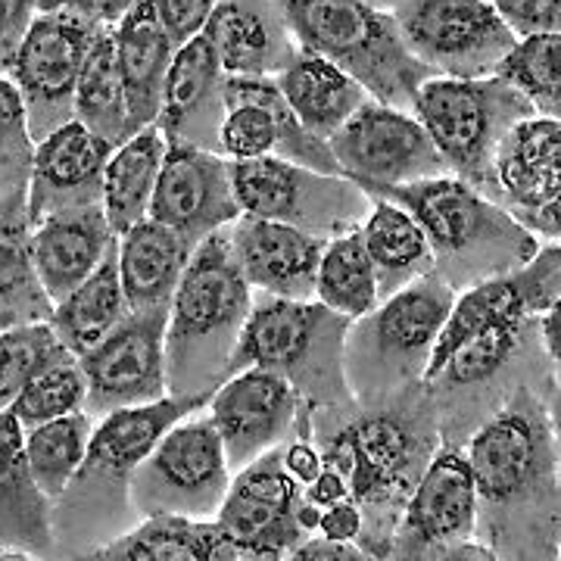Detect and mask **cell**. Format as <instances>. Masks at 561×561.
I'll use <instances>...</instances> for the list:
<instances>
[{"label": "cell", "mask_w": 561, "mask_h": 561, "mask_svg": "<svg viewBox=\"0 0 561 561\" xmlns=\"http://www.w3.org/2000/svg\"><path fill=\"white\" fill-rule=\"evenodd\" d=\"M106 25L76 3L38 10L22 38L7 79L20 91L35 144L76 119V88L81 69Z\"/></svg>", "instance_id": "cell-12"}, {"label": "cell", "mask_w": 561, "mask_h": 561, "mask_svg": "<svg viewBox=\"0 0 561 561\" xmlns=\"http://www.w3.org/2000/svg\"><path fill=\"white\" fill-rule=\"evenodd\" d=\"M456 294L434 272L350 321L343 371L353 402H375L424 381L443 319Z\"/></svg>", "instance_id": "cell-9"}, {"label": "cell", "mask_w": 561, "mask_h": 561, "mask_svg": "<svg viewBox=\"0 0 561 561\" xmlns=\"http://www.w3.org/2000/svg\"><path fill=\"white\" fill-rule=\"evenodd\" d=\"M231 181L241 213L300 228L324 241L359 228L371 206V197L353 179L278 157L231 162Z\"/></svg>", "instance_id": "cell-13"}, {"label": "cell", "mask_w": 561, "mask_h": 561, "mask_svg": "<svg viewBox=\"0 0 561 561\" xmlns=\"http://www.w3.org/2000/svg\"><path fill=\"white\" fill-rule=\"evenodd\" d=\"M28 206H0V331L50 321L54 302L41 287L32 265Z\"/></svg>", "instance_id": "cell-36"}, {"label": "cell", "mask_w": 561, "mask_h": 561, "mask_svg": "<svg viewBox=\"0 0 561 561\" xmlns=\"http://www.w3.org/2000/svg\"><path fill=\"white\" fill-rule=\"evenodd\" d=\"M98 561H250L219 522L184 515H147L131 530L106 542Z\"/></svg>", "instance_id": "cell-30"}, {"label": "cell", "mask_w": 561, "mask_h": 561, "mask_svg": "<svg viewBox=\"0 0 561 561\" xmlns=\"http://www.w3.org/2000/svg\"><path fill=\"white\" fill-rule=\"evenodd\" d=\"M278 3L297 47L341 66L368 91L371 101L412 113L421 81L431 79V72L409 54L393 13L365 0Z\"/></svg>", "instance_id": "cell-8"}, {"label": "cell", "mask_w": 561, "mask_h": 561, "mask_svg": "<svg viewBox=\"0 0 561 561\" xmlns=\"http://www.w3.org/2000/svg\"><path fill=\"white\" fill-rule=\"evenodd\" d=\"M228 76L206 35H194L175 50L169 66L157 125L165 144H187L219 153Z\"/></svg>", "instance_id": "cell-23"}, {"label": "cell", "mask_w": 561, "mask_h": 561, "mask_svg": "<svg viewBox=\"0 0 561 561\" xmlns=\"http://www.w3.org/2000/svg\"><path fill=\"white\" fill-rule=\"evenodd\" d=\"M478 496L461 446H443L405 500L390 559L449 561L461 542L474 540Z\"/></svg>", "instance_id": "cell-17"}, {"label": "cell", "mask_w": 561, "mask_h": 561, "mask_svg": "<svg viewBox=\"0 0 561 561\" xmlns=\"http://www.w3.org/2000/svg\"><path fill=\"white\" fill-rule=\"evenodd\" d=\"M216 3L219 0H153L157 16H160L165 35L175 44V50L194 35H201L209 13L216 10Z\"/></svg>", "instance_id": "cell-45"}, {"label": "cell", "mask_w": 561, "mask_h": 561, "mask_svg": "<svg viewBox=\"0 0 561 561\" xmlns=\"http://www.w3.org/2000/svg\"><path fill=\"white\" fill-rule=\"evenodd\" d=\"M206 412L219 431L231 474L312 424V409L280 375L243 368L213 390Z\"/></svg>", "instance_id": "cell-18"}, {"label": "cell", "mask_w": 561, "mask_h": 561, "mask_svg": "<svg viewBox=\"0 0 561 561\" xmlns=\"http://www.w3.org/2000/svg\"><path fill=\"white\" fill-rule=\"evenodd\" d=\"M35 138L13 81L0 76V206H28Z\"/></svg>", "instance_id": "cell-42"}, {"label": "cell", "mask_w": 561, "mask_h": 561, "mask_svg": "<svg viewBox=\"0 0 561 561\" xmlns=\"http://www.w3.org/2000/svg\"><path fill=\"white\" fill-rule=\"evenodd\" d=\"M368 556L362 552L356 542L328 540L321 534L302 537L300 546L290 552V561H365Z\"/></svg>", "instance_id": "cell-48"}, {"label": "cell", "mask_w": 561, "mask_h": 561, "mask_svg": "<svg viewBox=\"0 0 561 561\" xmlns=\"http://www.w3.org/2000/svg\"><path fill=\"white\" fill-rule=\"evenodd\" d=\"M76 119L84 128H91L98 138L110 140L113 147H119L122 140L135 135L110 28H103L98 41L91 44V54L81 69L79 88H76Z\"/></svg>", "instance_id": "cell-37"}, {"label": "cell", "mask_w": 561, "mask_h": 561, "mask_svg": "<svg viewBox=\"0 0 561 561\" xmlns=\"http://www.w3.org/2000/svg\"><path fill=\"white\" fill-rule=\"evenodd\" d=\"M253 287L241 275L228 228L191 253L165 319L169 397H213L238 350Z\"/></svg>", "instance_id": "cell-4"}, {"label": "cell", "mask_w": 561, "mask_h": 561, "mask_svg": "<svg viewBox=\"0 0 561 561\" xmlns=\"http://www.w3.org/2000/svg\"><path fill=\"white\" fill-rule=\"evenodd\" d=\"M110 153L113 144L98 138L79 119H69L38 140L28 181V219L38 221L57 209L101 203Z\"/></svg>", "instance_id": "cell-26"}, {"label": "cell", "mask_w": 561, "mask_h": 561, "mask_svg": "<svg viewBox=\"0 0 561 561\" xmlns=\"http://www.w3.org/2000/svg\"><path fill=\"white\" fill-rule=\"evenodd\" d=\"M393 20L409 54L443 79L493 76L518 41L486 0H402Z\"/></svg>", "instance_id": "cell-14"}, {"label": "cell", "mask_w": 561, "mask_h": 561, "mask_svg": "<svg viewBox=\"0 0 561 561\" xmlns=\"http://www.w3.org/2000/svg\"><path fill=\"white\" fill-rule=\"evenodd\" d=\"M128 316V302L119 278V238L106 250L101 265L79 287L54 302L50 324L60 343L79 359L98 341H103Z\"/></svg>", "instance_id": "cell-35"}, {"label": "cell", "mask_w": 561, "mask_h": 561, "mask_svg": "<svg viewBox=\"0 0 561 561\" xmlns=\"http://www.w3.org/2000/svg\"><path fill=\"white\" fill-rule=\"evenodd\" d=\"M162 157H165V138L160 125H147L135 131L119 147H113L106 172H103V216L110 221L113 234L128 231L131 225L150 216V201L157 191Z\"/></svg>", "instance_id": "cell-34"}, {"label": "cell", "mask_w": 561, "mask_h": 561, "mask_svg": "<svg viewBox=\"0 0 561 561\" xmlns=\"http://www.w3.org/2000/svg\"><path fill=\"white\" fill-rule=\"evenodd\" d=\"M312 440L334 465L359 505V549L390 559L405 500L440 449V424L427 383L419 381L375 402L312 409Z\"/></svg>", "instance_id": "cell-2"}, {"label": "cell", "mask_w": 561, "mask_h": 561, "mask_svg": "<svg viewBox=\"0 0 561 561\" xmlns=\"http://www.w3.org/2000/svg\"><path fill=\"white\" fill-rule=\"evenodd\" d=\"M57 559L54 500L25 459V431L13 409L0 412V561Z\"/></svg>", "instance_id": "cell-25"}, {"label": "cell", "mask_w": 561, "mask_h": 561, "mask_svg": "<svg viewBox=\"0 0 561 561\" xmlns=\"http://www.w3.org/2000/svg\"><path fill=\"white\" fill-rule=\"evenodd\" d=\"M328 147L343 175L356 181L362 191L449 175L424 125L412 113L378 101L362 103Z\"/></svg>", "instance_id": "cell-15"}, {"label": "cell", "mask_w": 561, "mask_h": 561, "mask_svg": "<svg viewBox=\"0 0 561 561\" xmlns=\"http://www.w3.org/2000/svg\"><path fill=\"white\" fill-rule=\"evenodd\" d=\"M94 424L84 409L62 415V419L44 421L25 431V459L35 474L38 486L57 502L69 481L76 478L81 459L88 453V443L94 434Z\"/></svg>", "instance_id": "cell-39"}, {"label": "cell", "mask_w": 561, "mask_h": 561, "mask_svg": "<svg viewBox=\"0 0 561 561\" xmlns=\"http://www.w3.org/2000/svg\"><path fill=\"white\" fill-rule=\"evenodd\" d=\"M60 3H69V0H38V10H50V7H60Z\"/></svg>", "instance_id": "cell-53"}, {"label": "cell", "mask_w": 561, "mask_h": 561, "mask_svg": "<svg viewBox=\"0 0 561 561\" xmlns=\"http://www.w3.org/2000/svg\"><path fill=\"white\" fill-rule=\"evenodd\" d=\"M316 300L346 319H359L378 306V278L365 253L359 228L328 238L316 272Z\"/></svg>", "instance_id": "cell-38"}, {"label": "cell", "mask_w": 561, "mask_h": 561, "mask_svg": "<svg viewBox=\"0 0 561 561\" xmlns=\"http://www.w3.org/2000/svg\"><path fill=\"white\" fill-rule=\"evenodd\" d=\"M478 527L493 559L559 561V387L518 383L465 440Z\"/></svg>", "instance_id": "cell-1"}, {"label": "cell", "mask_w": 561, "mask_h": 561, "mask_svg": "<svg viewBox=\"0 0 561 561\" xmlns=\"http://www.w3.org/2000/svg\"><path fill=\"white\" fill-rule=\"evenodd\" d=\"M561 128L559 119L530 116L518 122L493 162L490 201L540 241H559L561 194Z\"/></svg>", "instance_id": "cell-21"}, {"label": "cell", "mask_w": 561, "mask_h": 561, "mask_svg": "<svg viewBox=\"0 0 561 561\" xmlns=\"http://www.w3.org/2000/svg\"><path fill=\"white\" fill-rule=\"evenodd\" d=\"M321 537L328 540H343V542H356L362 534V512L359 505L353 500H341L328 508H321V522L319 530ZM359 546V542H356Z\"/></svg>", "instance_id": "cell-47"}, {"label": "cell", "mask_w": 561, "mask_h": 561, "mask_svg": "<svg viewBox=\"0 0 561 561\" xmlns=\"http://www.w3.org/2000/svg\"><path fill=\"white\" fill-rule=\"evenodd\" d=\"M412 116L424 125L427 138L434 140L449 175L474 184L490 197L500 144L518 122L537 116V110L500 76H431L421 81Z\"/></svg>", "instance_id": "cell-10"}, {"label": "cell", "mask_w": 561, "mask_h": 561, "mask_svg": "<svg viewBox=\"0 0 561 561\" xmlns=\"http://www.w3.org/2000/svg\"><path fill=\"white\" fill-rule=\"evenodd\" d=\"M537 337H540V346L546 350V356L559 365L561 356V302L549 306L542 316H537Z\"/></svg>", "instance_id": "cell-50"}, {"label": "cell", "mask_w": 561, "mask_h": 561, "mask_svg": "<svg viewBox=\"0 0 561 561\" xmlns=\"http://www.w3.org/2000/svg\"><path fill=\"white\" fill-rule=\"evenodd\" d=\"M203 35L231 79H275L300 50L278 0H219Z\"/></svg>", "instance_id": "cell-27"}, {"label": "cell", "mask_w": 561, "mask_h": 561, "mask_svg": "<svg viewBox=\"0 0 561 561\" xmlns=\"http://www.w3.org/2000/svg\"><path fill=\"white\" fill-rule=\"evenodd\" d=\"M113 47L119 62L131 131L153 125L160 116L162 88L175 60V44L165 35L153 0H140L113 28Z\"/></svg>", "instance_id": "cell-29"}, {"label": "cell", "mask_w": 561, "mask_h": 561, "mask_svg": "<svg viewBox=\"0 0 561 561\" xmlns=\"http://www.w3.org/2000/svg\"><path fill=\"white\" fill-rule=\"evenodd\" d=\"M119 234H113L101 203L69 206L32 221V265L50 302L69 297L88 278Z\"/></svg>", "instance_id": "cell-28"}, {"label": "cell", "mask_w": 561, "mask_h": 561, "mask_svg": "<svg viewBox=\"0 0 561 561\" xmlns=\"http://www.w3.org/2000/svg\"><path fill=\"white\" fill-rule=\"evenodd\" d=\"M424 383L437 409L440 443L465 446L518 383L559 387V365L540 346L537 316H518L493 321L461 341Z\"/></svg>", "instance_id": "cell-6"}, {"label": "cell", "mask_w": 561, "mask_h": 561, "mask_svg": "<svg viewBox=\"0 0 561 561\" xmlns=\"http://www.w3.org/2000/svg\"><path fill=\"white\" fill-rule=\"evenodd\" d=\"M350 319L319 300H287L253 290V306L243 321L228 375L262 368L280 375L309 409L350 402L343 371V341ZM225 375V378H228Z\"/></svg>", "instance_id": "cell-7"}, {"label": "cell", "mask_w": 561, "mask_h": 561, "mask_svg": "<svg viewBox=\"0 0 561 561\" xmlns=\"http://www.w3.org/2000/svg\"><path fill=\"white\" fill-rule=\"evenodd\" d=\"M165 319L169 309H128V316L79 356L88 400L84 412L98 421L116 409L165 400Z\"/></svg>", "instance_id": "cell-16"}, {"label": "cell", "mask_w": 561, "mask_h": 561, "mask_svg": "<svg viewBox=\"0 0 561 561\" xmlns=\"http://www.w3.org/2000/svg\"><path fill=\"white\" fill-rule=\"evenodd\" d=\"M219 153L225 160H278L343 175L328 140L316 138L280 98L272 79H231L225 88V119L219 125Z\"/></svg>", "instance_id": "cell-19"}, {"label": "cell", "mask_w": 561, "mask_h": 561, "mask_svg": "<svg viewBox=\"0 0 561 561\" xmlns=\"http://www.w3.org/2000/svg\"><path fill=\"white\" fill-rule=\"evenodd\" d=\"M231 483L219 431L206 405L175 421L150 456L140 461L131 481V502L140 518L184 515L213 522Z\"/></svg>", "instance_id": "cell-11"}, {"label": "cell", "mask_w": 561, "mask_h": 561, "mask_svg": "<svg viewBox=\"0 0 561 561\" xmlns=\"http://www.w3.org/2000/svg\"><path fill=\"white\" fill-rule=\"evenodd\" d=\"M76 359L50 321H32L0 331V412L10 409L22 387L57 362Z\"/></svg>", "instance_id": "cell-41"}, {"label": "cell", "mask_w": 561, "mask_h": 561, "mask_svg": "<svg viewBox=\"0 0 561 561\" xmlns=\"http://www.w3.org/2000/svg\"><path fill=\"white\" fill-rule=\"evenodd\" d=\"M515 38L559 32L561 0H486Z\"/></svg>", "instance_id": "cell-44"}, {"label": "cell", "mask_w": 561, "mask_h": 561, "mask_svg": "<svg viewBox=\"0 0 561 561\" xmlns=\"http://www.w3.org/2000/svg\"><path fill=\"white\" fill-rule=\"evenodd\" d=\"M241 216L231 160L187 144H165L150 219L172 228L191 250Z\"/></svg>", "instance_id": "cell-22"}, {"label": "cell", "mask_w": 561, "mask_h": 561, "mask_svg": "<svg viewBox=\"0 0 561 561\" xmlns=\"http://www.w3.org/2000/svg\"><path fill=\"white\" fill-rule=\"evenodd\" d=\"M272 81L278 84L280 98L297 113V119L321 140L334 138L343 122L362 103L371 101L368 91L353 76H346L341 66L302 47Z\"/></svg>", "instance_id": "cell-31"}, {"label": "cell", "mask_w": 561, "mask_h": 561, "mask_svg": "<svg viewBox=\"0 0 561 561\" xmlns=\"http://www.w3.org/2000/svg\"><path fill=\"white\" fill-rule=\"evenodd\" d=\"M228 243L253 290L287 300H316V272L324 238L241 213L228 225Z\"/></svg>", "instance_id": "cell-24"}, {"label": "cell", "mask_w": 561, "mask_h": 561, "mask_svg": "<svg viewBox=\"0 0 561 561\" xmlns=\"http://www.w3.org/2000/svg\"><path fill=\"white\" fill-rule=\"evenodd\" d=\"M69 3L81 7L88 16H94V20L101 22V25H106V28H113L128 10L138 7L140 0H69Z\"/></svg>", "instance_id": "cell-51"}, {"label": "cell", "mask_w": 561, "mask_h": 561, "mask_svg": "<svg viewBox=\"0 0 561 561\" xmlns=\"http://www.w3.org/2000/svg\"><path fill=\"white\" fill-rule=\"evenodd\" d=\"M561 38L559 32H540L515 41V47L505 54L493 76L512 84L522 98L530 101L537 116L559 119L561 116V88H559Z\"/></svg>", "instance_id": "cell-40"}, {"label": "cell", "mask_w": 561, "mask_h": 561, "mask_svg": "<svg viewBox=\"0 0 561 561\" xmlns=\"http://www.w3.org/2000/svg\"><path fill=\"white\" fill-rule=\"evenodd\" d=\"M302 486L280 465L278 446L231 474L216 522L250 561H284L300 546Z\"/></svg>", "instance_id": "cell-20"}, {"label": "cell", "mask_w": 561, "mask_h": 561, "mask_svg": "<svg viewBox=\"0 0 561 561\" xmlns=\"http://www.w3.org/2000/svg\"><path fill=\"white\" fill-rule=\"evenodd\" d=\"M191 247L150 216L119 234V278L128 309H169Z\"/></svg>", "instance_id": "cell-32"}, {"label": "cell", "mask_w": 561, "mask_h": 561, "mask_svg": "<svg viewBox=\"0 0 561 561\" xmlns=\"http://www.w3.org/2000/svg\"><path fill=\"white\" fill-rule=\"evenodd\" d=\"M206 402L209 397H165L98 419L76 478L54 502L57 559H91L140 522L131 502L138 465L175 421Z\"/></svg>", "instance_id": "cell-3"}, {"label": "cell", "mask_w": 561, "mask_h": 561, "mask_svg": "<svg viewBox=\"0 0 561 561\" xmlns=\"http://www.w3.org/2000/svg\"><path fill=\"white\" fill-rule=\"evenodd\" d=\"M365 194L397 203L419 221L434 253V275L453 294L522 268L542 243L500 203L456 175L371 187Z\"/></svg>", "instance_id": "cell-5"}, {"label": "cell", "mask_w": 561, "mask_h": 561, "mask_svg": "<svg viewBox=\"0 0 561 561\" xmlns=\"http://www.w3.org/2000/svg\"><path fill=\"white\" fill-rule=\"evenodd\" d=\"M88 400V381L81 371L79 359L57 362L50 368H44L32 381L22 387V393L13 400V415L20 419L22 431L44 424V421L62 419L81 412Z\"/></svg>", "instance_id": "cell-43"}, {"label": "cell", "mask_w": 561, "mask_h": 561, "mask_svg": "<svg viewBox=\"0 0 561 561\" xmlns=\"http://www.w3.org/2000/svg\"><path fill=\"white\" fill-rule=\"evenodd\" d=\"M302 500L319 505V508H328V505H334V502L350 500V486L343 481L341 471H337L334 465L324 461L319 478L309 483V486H302Z\"/></svg>", "instance_id": "cell-49"}, {"label": "cell", "mask_w": 561, "mask_h": 561, "mask_svg": "<svg viewBox=\"0 0 561 561\" xmlns=\"http://www.w3.org/2000/svg\"><path fill=\"white\" fill-rule=\"evenodd\" d=\"M35 13L38 0H0V76H7Z\"/></svg>", "instance_id": "cell-46"}, {"label": "cell", "mask_w": 561, "mask_h": 561, "mask_svg": "<svg viewBox=\"0 0 561 561\" xmlns=\"http://www.w3.org/2000/svg\"><path fill=\"white\" fill-rule=\"evenodd\" d=\"M359 234L378 278V300L393 297L412 280L434 272V253L421 225L397 203L371 197Z\"/></svg>", "instance_id": "cell-33"}, {"label": "cell", "mask_w": 561, "mask_h": 561, "mask_svg": "<svg viewBox=\"0 0 561 561\" xmlns=\"http://www.w3.org/2000/svg\"><path fill=\"white\" fill-rule=\"evenodd\" d=\"M365 3H371V7H378V10H387V13H393V10L400 7L402 0H365Z\"/></svg>", "instance_id": "cell-52"}]
</instances>
